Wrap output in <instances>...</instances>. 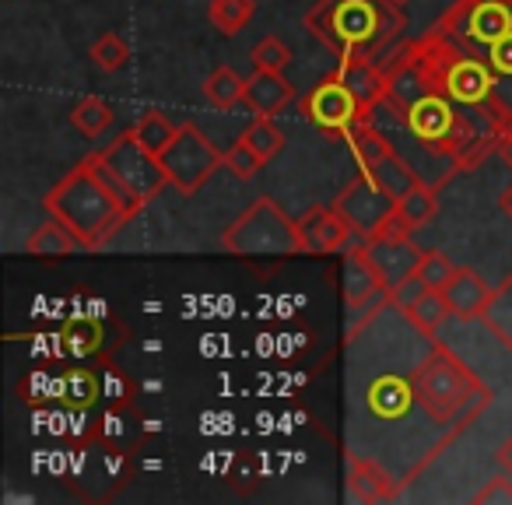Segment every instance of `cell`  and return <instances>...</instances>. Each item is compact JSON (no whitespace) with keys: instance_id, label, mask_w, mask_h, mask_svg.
I'll list each match as a JSON object with an SVG mask.
<instances>
[{"instance_id":"obj_1","label":"cell","mask_w":512,"mask_h":505,"mask_svg":"<svg viewBox=\"0 0 512 505\" xmlns=\"http://www.w3.org/2000/svg\"><path fill=\"white\" fill-rule=\"evenodd\" d=\"M421 88L453 106L481 165L512 134V0H456L404 43Z\"/></svg>"},{"instance_id":"obj_2","label":"cell","mask_w":512,"mask_h":505,"mask_svg":"<svg viewBox=\"0 0 512 505\" xmlns=\"http://www.w3.org/2000/svg\"><path fill=\"white\" fill-rule=\"evenodd\" d=\"M302 25L334 53L348 60H383L397 50L407 18L393 0H316Z\"/></svg>"},{"instance_id":"obj_3","label":"cell","mask_w":512,"mask_h":505,"mask_svg":"<svg viewBox=\"0 0 512 505\" xmlns=\"http://www.w3.org/2000/svg\"><path fill=\"white\" fill-rule=\"evenodd\" d=\"M43 207L50 218L64 221L85 249H102L113 232H120L134 211L113 193V186L102 179L95 158L88 155L81 165H74L57 186L43 197Z\"/></svg>"},{"instance_id":"obj_4","label":"cell","mask_w":512,"mask_h":505,"mask_svg":"<svg viewBox=\"0 0 512 505\" xmlns=\"http://www.w3.org/2000/svg\"><path fill=\"white\" fill-rule=\"evenodd\" d=\"M411 386L414 400L435 425H449L460 414H477L491 400L488 386L442 344H432V351L421 358L411 372Z\"/></svg>"},{"instance_id":"obj_5","label":"cell","mask_w":512,"mask_h":505,"mask_svg":"<svg viewBox=\"0 0 512 505\" xmlns=\"http://www.w3.org/2000/svg\"><path fill=\"white\" fill-rule=\"evenodd\" d=\"M221 246L239 260H288L302 253L299 221H292L271 197H256L221 232Z\"/></svg>"},{"instance_id":"obj_6","label":"cell","mask_w":512,"mask_h":505,"mask_svg":"<svg viewBox=\"0 0 512 505\" xmlns=\"http://www.w3.org/2000/svg\"><path fill=\"white\" fill-rule=\"evenodd\" d=\"M92 158H95V165H99L102 179L113 186V193L134 214L169 186V176H165L158 155L137 141L134 130H123L113 144L92 151Z\"/></svg>"},{"instance_id":"obj_7","label":"cell","mask_w":512,"mask_h":505,"mask_svg":"<svg viewBox=\"0 0 512 505\" xmlns=\"http://www.w3.org/2000/svg\"><path fill=\"white\" fill-rule=\"evenodd\" d=\"M169 186H176L183 197H193L197 190H204L214 179V172L225 169V151H218L211 144V137L197 127V123H179L176 137L169 148L158 155Z\"/></svg>"},{"instance_id":"obj_8","label":"cell","mask_w":512,"mask_h":505,"mask_svg":"<svg viewBox=\"0 0 512 505\" xmlns=\"http://www.w3.org/2000/svg\"><path fill=\"white\" fill-rule=\"evenodd\" d=\"M299 109L320 134L334 137V141H348L362 123H369V109L358 102V95L344 85L341 74H327L323 81H316L306 95L299 99Z\"/></svg>"},{"instance_id":"obj_9","label":"cell","mask_w":512,"mask_h":505,"mask_svg":"<svg viewBox=\"0 0 512 505\" xmlns=\"http://www.w3.org/2000/svg\"><path fill=\"white\" fill-rule=\"evenodd\" d=\"M334 211L348 221L351 232H355L358 239H372V235L379 232V225L397 211V200H393L386 190H379L376 179L362 169L341 193H337Z\"/></svg>"},{"instance_id":"obj_10","label":"cell","mask_w":512,"mask_h":505,"mask_svg":"<svg viewBox=\"0 0 512 505\" xmlns=\"http://www.w3.org/2000/svg\"><path fill=\"white\" fill-rule=\"evenodd\" d=\"M299 239L302 253L309 257H334V253H348L358 242V235L351 232V225L330 207H309L299 218Z\"/></svg>"},{"instance_id":"obj_11","label":"cell","mask_w":512,"mask_h":505,"mask_svg":"<svg viewBox=\"0 0 512 505\" xmlns=\"http://www.w3.org/2000/svg\"><path fill=\"white\" fill-rule=\"evenodd\" d=\"M341 285H344V302H348L351 313L365 309L369 302L383 299L386 295V281L379 278L376 264L365 253V242L358 239L355 246L344 253V267H341Z\"/></svg>"},{"instance_id":"obj_12","label":"cell","mask_w":512,"mask_h":505,"mask_svg":"<svg viewBox=\"0 0 512 505\" xmlns=\"http://www.w3.org/2000/svg\"><path fill=\"white\" fill-rule=\"evenodd\" d=\"M362 242H365L369 260L376 264L379 278L386 281V292H390L393 285H400L404 278H411L421 264V253H425V249H418L411 239H386V235H372V239H362Z\"/></svg>"},{"instance_id":"obj_13","label":"cell","mask_w":512,"mask_h":505,"mask_svg":"<svg viewBox=\"0 0 512 505\" xmlns=\"http://www.w3.org/2000/svg\"><path fill=\"white\" fill-rule=\"evenodd\" d=\"M442 299H446L453 320H460V323L481 320L484 306H488V299H491V285L474 267H456L453 281L442 288Z\"/></svg>"},{"instance_id":"obj_14","label":"cell","mask_w":512,"mask_h":505,"mask_svg":"<svg viewBox=\"0 0 512 505\" xmlns=\"http://www.w3.org/2000/svg\"><path fill=\"white\" fill-rule=\"evenodd\" d=\"M295 102V85L278 71H256L246 78V99L242 106L253 116H278Z\"/></svg>"},{"instance_id":"obj_15","label":"cell","mask_w":512,"mask_h":505,"mask_svg":"<svg viewBox=\"0 0 512 505\" xmlns=\"http://www.w3.org/2000/svg\"><path fill=\"white\" fill-rule=\"evenodd\" d=\"M337 74H341L344 85L358 95V102H362L369 113L386 102V88H390V81H386L383 60H348V64H337Z\"/></svg>"},{"instance_id":"obj_16","label":"cell","mask_w":512,"mask_h":505,"mask_svg":"<svg viewBox=\"0 0 512 505\" xmlns=\"http://www.w3.org/2000/svg\"><path fill=\"white\" fill-rule=\"evenodd\" d=\"M365 404H369L372 418L379 421H397L411 411L414 400V386H411V376L400 379V376H379L376 383L365 390Z\"/></svg>"},{"instance_id":"obj_17","label":"cell","mask_w":512,"mask_h":505,"mask_svg":"<svg viewBox=\"0 0 512 505\" xmlns=\"http://www.w3.org/2000/svg\"><path fill=\"white\" fill-rule=\"evenodd\" d=\"M348 488L351 498H358V502H386V498L397 495L390 474L365 456H348Z\"/></svg>"},{"instance_id":"obj_18","label":"cell","mask_w":512,"mask_h":505,"mask_svg":"<svg viewBox=\"0 0 512 505\" xmlns=\"http://www.w3.org/2000/svg\"><path fill=\"white\" fill-rule=\"evenodd\" d=\"M25 249H29L32 257H39V260H53V257L60 260V257H71V253H78V249H85V246H81V239L64 225V221L50 218L29 235Z\"/></svg>"},{"instance_id":"obj_19","label":"cell","mask_w":512,"mask_h":505,"mask_svg":"<svg viewBox=\"0 0 512 505\" xmlns=\"http://www.w3.org/2000/svg\"><path fill=\"white\" fill-rule=\"evenodd\" d=\"M481 323L505 351H512V274H505L502 285L491 288V299L481 313Z\"/></svg>"},{"instance_id":"obj_20","label":"cell","mask_w":512,"mask_h":505,"mask_svg":"<svg viewBox=\"0 0 512 505\" xmlns=\"http://www.w3.org/2000/svg\"><path fill=\"white\" fill-rule=\"evenodd\" d=\"M372 179H376V186L379 190H386L393 200H400V197H407V193L414 190V186L421 183V172L418 169H411V165L404 162V158L397 155V151H390L386 158H379L372 169H365Z\"/></svg>"},{"instance_id":"obj_21","label":"cell","mask_w":512,"mask_h":505,"mask_svg":"<svg viewBox=\"0 0 512 505\" xmlns=\"http://www.w3.org/2000/svg\"><path fill=\"white\" fill-rule=\"evenodd\" d=\"M200 92H204L207 106L228 113V109L242 106V99H246V78H239L232 67H214L204 78V85H200Z\"/></svg>"},{"instance_id":"obj_22","label":"cell","mask_w":512,"mask_h":505,"mask_svg":"<svg viewBox=\"0 0 512 505\" xmlns=\"http://www.w3.org/2000/svg\"><path fill=\"white\" fill-rule=\"evenodd\" d=\"M256 15V0H211L207 4V22L221 36H239Z\"/></svg>"},{"instance_id":"obj_23","label":"cell","mask_w":512,"mask_h":505,"mask_svg":"<svg viewBox=\"0 0 512 505\" xmlns=\"http://www.w3.org/2000/svg\"><path fill=\"white\" fill-rule=\"evenodd\" d=\"M99 397H102V393H99V379H95L88 369H71L57 383V400L71 407V411H85V407H92Z\"/></svg>"},{"instance_id":"obj_24","label":"cell","mask_w":512,"mask_h":505,"mask_svg":"<svg viewBox=\"0 0 512 505\" xmlns=\"http://www.w3.org/2000/svg\"><path fill=\"white\" fill-rule=\"evenodd\" d=\"M71 123H74V130H78L81 137L95 141V137H102L109 127H113V106H109L106 99H95V95H88V99H81L78 106L71 109Z\"/></svg>"},{"instance_id":"obj_25","label":"cell","mask_w":512,"mask_h":505,"mask_svg":"<svg viewBox=\"0 0 512 505\" xmlns=\"http://www.w3.org/2000/svg\"><path fill=\"white\" fill-rule=\"evenodd\" d=\"M407 320H411V327L418 330V334H425V337H435V330L442 327V323L449 320V306H446V299H442V292H435V288H428L425 295H421L418 302H414L411 309H407Z\"/></svg>"},{"instance_id":"obj_26","label":"cell","mask_w":512,"mask_h":505,"mask_svg":"<svg viewBox=\"0 0 512 505\" xmlns=\"http://www.w3.org/2000/svg\"><path fill=\"white\" fill-rule=\"evenodd\" d=\"M397 211L404 214L414 228H425L428 221L435 218V211H439V186H432V183H425V179H421V183L414 186L407 197L397 200Z\"/></svg>"},{"instance_id":"obj_27","label":"cell","mask_w":512,"mask_h":505,"mask_svg":"<svg viewBox=\"0 0 512 505\" xmlns=\"http://www.w3.org/2000/svg\"><path fill=\"white\" fill-rule=\"evenodd\" d=\"M130 130H134V137L144 144V148L155 151V155H162V151L172 144V137H176L179 123H172L169 116L158 113V109H148V113H144Z\"/></svg>"},{"instance_id":"obj_28","label":"cell","mask_w":512,"mask_h":505,"mask_svg":"<svg viewBox=\"0 0 512 505\" xmlns=\"http://www.w3.org/2000/svg\"><path fill=\"white\" fill-rule=\"evenodd\" d=\"M242 141L264 158V162H271V158L281 155V148H285V134H281V127L274 123V116H253V123L242 130Z\"/></svg>"},{"instance_id":"obj_29","label":"cell","mask_w":512,"mask_h":505,"mask_svg":"<svg viewBox=\"0 0 512 505\" xmlns=\"http://www.w3.org/2000/svg\"><path fill=\"white\" fill-rule=\"evenodd\" d=\"M88 60H92V64L99 67L102 74L123 71V67H127V60H130L127 39H123L120 32H102V36L95 39L92 46H88Z\"/></svg>"},{"instance_id":"obj_30","label":"cell","mask_w":512,"mask_h":505,"mask_svg":"<svg viewBox=\"0 0 512 505\" xmlns=\"http://www.w3.org/2000/svg\"><path fill=\"white\" fill-rule=\"evenodd\" d=\"M348 144H351V155H355V162L362 165V169H372L379 158H386L393 151V144L386 141L372 123H362V127L348 137Z\"/></svg>"},{"instance_id":"obj_31","label":"cell","mask_w":512,"mask_h":505,"mask_svg":"<svg viewBox=\"0 0 512 505\" xmlns=\"http://www.w3.org/2000/svg\"><path fill=\"white\" fill-rule=\"evenodd\" d=\"M60 341H64L67 351H74V355H95V351L102 348V323L92 320V316H78V320H71L64 327Z\"/></svg>"},{"instance_id":"obj_32","label":"cell","mask_w":512,"mask_h":505,"mask_svg":"<svg viewBox=\"0 0 512 505\" xmlns=\"http://www.w3.org/2000/svg\"><path fill=\"white\" fill-rule=\"evenodd\" d=\"M249 60H253L256 71H278L285 74V67L292 64V50H288V43H281L278 36H264L260 43L249 50Z\"/></svg>"},{"instance_id":"obj_33","label":"cell","mask_w":512,"mask_h":505,"mask_svg":"<svg viewBox=\"0 0 512 505\" xmlns=\"http://www.w3.org/2000/svg\"><path fill=\"white\" fill-rule=\"evenodd\" d=\"M414 274H418V278L425 281L428 288H435V292H442V288H446L449 281H453L456 264L446 257V253H442V249H425V253H421L418 271H414Z\"/></svg>"},{"instance_id":"obj_34","label":"cell","mask_w":512,"mask_h":505,"mask_svg":"<svg viewBox=\"0 0 512 505\" xmlns=\"http://www.w3.org/2000/svg\"><path fill=\"white\" fill-rule=\"evenodd\" d=\"M264 165H267L264 158L256 155V151L249 148V144L242 141V137H239V141L232 144V148L225 151V169L232 172L235 179H253L256 172L264 169Z\"/></svg>"},{"instance_id":"obj_35","label":"cell","mask_w":512,"mask_h":505,"mask_svg":"<svg viewBox=\"0 0 512 505\" xmlns=\"http://www.w3.org/2000/svg\"><path fill=\"white\" fill-rule=\"evenodd\" d=\"M425 292H428L425 281H421L418 274H411V278H404L400 285H393L390 292H386V302H390L393 309H400V313H407V309H411Z\"/></svg>"},{"instance_id":"obj_36","label":"cell","mask_w":512,"mask_h":505,"mask_svg":"<svg viewBox=\"0 0 512 505\" xmlns=\"http://www.w3.org/2000/svg\"><path fill=\"white\" fill-rule=\"evenodd\" d=\"M509 477L512 474L491 477L484 488L474 491V498H470V502H474V505H505V502H509L512 505V481H509Z\"/></svg>"},{"instance_id":"obj_37","label":"cell","mask_w":512,"mask_h":505,"mask_svg":"<svg viewBox=\"0 0 512 505\" xmlns=\"http://www.w3.org/2000/svg\"><path fill=\"white\" fill-rule=\"evenodd\" d=\"M495 463H498V467L505 470V474H512V435H509V439L502 442V446L495 449Z\"/></svg>"},{"instance_id":"obj_38","label":"cell","mask_w":512,"mask_h":505,"mask_svg":"<svg viewBox=\"0 0 512 505\" xmlns=\"http://www.w3.org/2000/svg\"><path fill=\"white\" fill-rule=\"evenodd\" d=\"M495 155L502 158V162H505V165H509V169H512V134H505L502 141H498V151H495Z\"/></svg>"},{"instance_id":"obj_39","label":"cell","mask_w":512,"mask_h":505,"mask_svg":"<svg viewBox=\"0 0 512 505\" xmlns=\"http://www.w3.org/2000/svg\"><path fill=\"white\" fill-rule=\"evenodd\" d=\"M498 207H502L505 218H512V186H505L502 197H498Z\"/></svg>"},{"instance_id":"obj_40","label":"cell","mask_w":512,"mask_h":505,"mask_svg":"<svg viewBox=\"0 0 512 505\" xmlns=\"http://www.w3.org/2000/svg\"><path fill=\"white\" fill-rule=\"evenodd\" d=\"M393 4H400V8H404V4H407V0H393Z\"/></svg>"}]
</instances>
